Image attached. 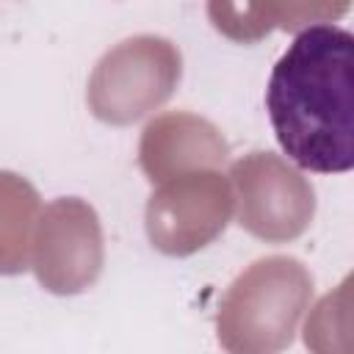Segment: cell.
<instances>
[{
  "label": "cell",
  "mask_w": 354,
  "mask_h": 354,
  "mask_svg": "<svg viewBox=\"0 0 354 354\" xmlns=\"http://www.w3.org/2000/svg\"><path fill=\"white\" fill-rule=\"evenodd\" d=\"M266 105L285 155L301 169L354 166V36L332 22L299 30L274 64Z\"/></svg>",
  "instance_id": "6da1fadb"
},
{
  "label": "cell",
  "mask_w": 354,
  "mask_h": 354,
  "mask_svg": "<svg viewBox=\"0 0 354 354\" xmlns=\"http://www.w3.org/2000/svg\"><path fill=\"white\" fill-rule=\"evenodd\" d=\"M313 296L307 268L293 257L249 266L218 304V343L230 354H279Z\"/></svg>",
  "instance_id": "7a4b0ae2"
},
{
  "label": "cell",
  "mask_w": 354,
  "mask_h": 354,
  "mask_svg": "<svg viewBox=\"0 0 354 354\" xmlns=\"http://www.w3.org/2000/svg\"><path fill=\"white\" fill-rule=\"evenodd\" d=\"M180 80V53L160 36H136L102 55L88 80L97 119L130 124L158 108Z\"/></svg>",
  "instance_id": "3957f363"
},
{
  "label": "cell",
  "mask_w": 354,
  "mask_h": 354,
  "mask_svg": "<svg viewBox=\"0 0 354 354\" xmlns=\"http://www.w3.org/2000/svg\"><path fill=\"white\" fill-rule=\"evenodd\" d=\"M232 188L218 171H188L166 180L147 202V235L163 254H194L224 232Z\"/></svg>",
  "instance_id": "277c9868"
},
{
  "label": "cell",
  "mask_w": 354,
  "mask_h": 354,
  "mask_svg": "<svg viewBox=\"0 0 354 354\" xmlns=\"http://www.w3.org/2000/svg\"><path fill=\"white\" fill-rule=\"evenodd\" d=\"M238 218L252 235L279 243L290 241L313 218V185L271 152H252L232 166Z\"/></svg>",
  "instance_id": "5b68a950"
},
{
  "label": "cell",
  "mask_w": 354,
  "mask_h": 354,
  "mask_svg": "<svg viewBox=\"0 0 354 354\" xmlns=\"http://www.w3.org/2000/svg\"><path fill=\"white\" fill-rule=\"evenodd\" d=\"M30 263L53 293H80L94 285L102 268V230L94 207L75 196L55 199L39 216Z\"/></svg>",
  "instance_id": "8992f818"
},
{
  "label": "cell",
  "mask_w": 354,
  "mask_h": 354,
  "mask_svg": "<svg viewBox=\"0 0 354 354\" xmlns=\"http://www.w3.org/2000/svg\"><path fill=\"white\" fill-rule=\"evenodd\" d=\"M227 160V144L221 133L185 111L163 113L147 124L141 136V169L152 183L202 171Z\"/></svg>",
  "instance_id": "52a82bcc"
},
{
  "label": "cell",
  "mask_w": 354,
  "mask_h": 354,
  "mask_svg": "<svg viewBox=\"0 0 354 354\" xmlns=\"http://www.w3.org/2000/svg\"><path fill=\"white\" fill-rule=\"evenodd\" d=\"M39 213L36 188L14 171H0V274H19L30 266Z\"/></svg>",
  "instance_id": "ba28073f"
},
{
  "label": "cell",
  "mask_w": 354,
  "mask_h": 354,
  "mask_svg": "<svg viewBox=\"0 0 354 354\" xmlns=\"http://www.w3.org/2000/svg\"><path fill=\"white\" fill-rule=\"evenodd\" d=\"M346 6H221V3H210L207 6V14L213 19V25L227 33L230 39H238V41H254L260 39L263 33H268L274 25L279 28H288V30H296L301 28L307 19V14L313 17H326V14H343Z\"/></svg>",
  "instance_id": "9c48e42d"
}]
</instances>
